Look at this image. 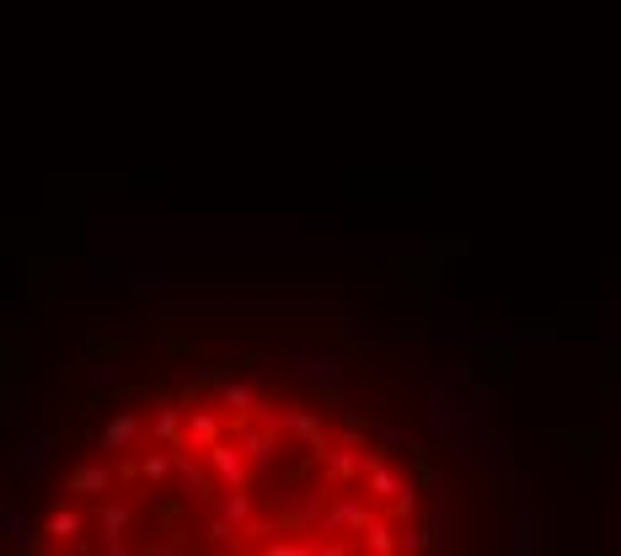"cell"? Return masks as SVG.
<instances>
[{
	"label": "cell",
	"instance_id": "obj_6",
	"mask_svg": "<svg viewBox=\"0 0 621 556\" xmlns=\"http://www.w3.org/2000/svg\"><path fill=\"white\" fill-rule=\"evenodd\" d=\"M43 535H54L59 546H76L86 535V509H54L48 524H43Z\"/></svg>",
	"mask_w": 621,
	"mask_h": 556
},
{
	"label": "cell",
	"instance_id": "obj_5",
	"mask_svg": "<svg viewBox=\"0 0 621 556\" xmlns=\"http://www.w3.org/2000/svg\"><path fill=\"white\" fill-rule=\"evenodd\" d=\"M145 438H151V429L129 412V418H113V423L102 429V449H140Z\"/></svg>",
	"mask_w": 621,
	"mask_h": 556
},
{
	"label": "cell",
	"instance_id": "obj_4",
	"mask_svg": "<svg viewBox=\"0 0 621 556\" xmlns=\"http://www.w3.org/2000/svg\"><path fill=\"white\" fill-rule=\"evenodd\" d=\"M65 492H70V498H102V492H113V471L97 466V460H86V466H76V471L65 477Z\"/></svg>",
	"mask_w": 621,
	"mask_h": 556
},
{
	"label": "cell",
	"instance_id": "obj_2",
	"mask_svg": "<svg viewBox=\"0 0 621 556\" xmlns=\"http://www.w3.org/2000/svg\"><path fill=\"white\" fill-rule=\"evenodd\" d=\"M225 434H231V418H220L214 407H199V401L188 397V434H182V449H199V455H204L209 444H220Z\"/></svg>",
	"mask_w": 621,
	"mask_h": 556
},
{
	"label": "cell",
	"instance_id": "obj_1",
	"mask_svg": "<svg viewBox=\"0 0 621 556\" xmlns=\"http://www.w3.org/2000/svg\"><path fill=\"white\" fill-rule=\"evenodd\" d=\"M204 460H209V471H214V481H220L225 492H242V487H252V466H257V460L242 449V438H236V444H231V438L209 444Z\"/></svg>",
	"mask_w": 621,
	"mask_h": 556
},
{
	"label": "cell",
	"instance_id": "obj_3",
	"mask_svg": "<svg viewBox=\"0 0 621 556\" xmlns=\"http://www.w3.org/2000/svg\"><path fill=\"white\" fill-rule=\"evenodd\" d=\"M91 524H97V535H102L108 552H124L129 546L124 535L134 530V509H129V503H102V509L91 514Z\"/></svg>",
	"mask_w": 621,
	"mask_h": 556
}]
</instances>
